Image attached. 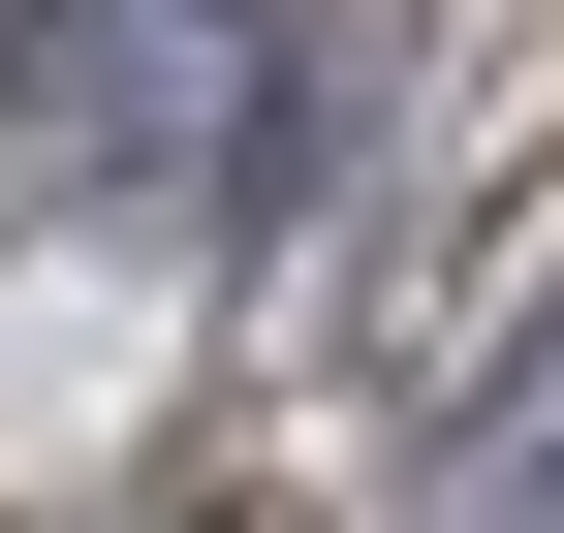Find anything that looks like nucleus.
<instances>
[{"label":"nucleus","mask_w":564,"mask_h":533,"mask_svg":"<svg viewBox=\"0 0 564 533\" xmlns=\"http://www.w3.org/2000/svg\"><path fill=\"white\" fill-rule=\"evenodd\" d=\"M220 533H251V502H220Z\"/></svg>","instance_id":"nucleus-3"},{"label":"nucleus","mask_w":564,"mask_h":533,"mask_svg":"<svg viewBox=\"0 0 564 533\" xmlns=\"http://www.w3.org/2000/svg\"><path fill=\"white\" fill-rule=\"evenodd\" d=\"M408 533H564V314H533V346H502V377L440 409V471H408Z\"/></svg>","instance_id":"nucleus-2"},{"label":"nucleus","mask_w":564,"mask_h":533,"mask_svg":"<svg viewBox=\"0 0 564 533\" xmlns=\"http://www.w3.org/2000/svg\"><path fill=\"white\" fill-rule=\"evenodd\" d=\"M0 157L158 251L282 220V0H0Z\"/></svg>","instance_id":"nucleus-1"}]
</instances>
